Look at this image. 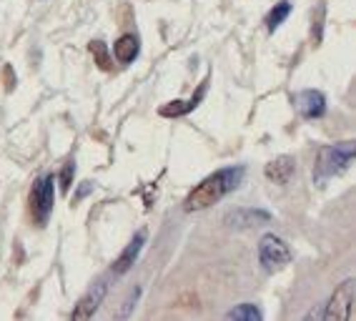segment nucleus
Masks as SVG:
<instances>
[{"instance_id":"9b49d317","label":"nucleus","mask_w":356,"mask_h":321,"mask_svg":"<svg viewBox=\"0 0 356 321\" xmlns=\"http://www.w3.org/2000/svg\"><path fill=\"white\" fill-rule=\"evenodd\" d=\"M138 53H140V43L136 35H121V38L113 43V58L118 60V63H134L136 58H138Z\"/></svg>"},{"instance_id":"dca6fc26","label":"nucleus","mask_w":356,"mask_h":321,"mask_svg":"<svg viewBox=\"0 0 356 321\" xmlns=\"http://www.w3.org/2000/svg\"><path fill=\"white\" fill-rule=\"evenodd\" d=\"M138 294H140V291L136 289V294L131 296V299H128V302H126V308H123V316H128V314H131V306H136V299H138Z\"/></svg>"},{"instance_id":"0eeeda50","label":"nucleus","mask_w":356,"mask_h":321,"mask_svg":"<svg viewBox=\"0 0 356 321\" xmlns=\"http://www.w3.org/2000/svg\"><path fill=\"white\" fill-rule=\"evenodd\" d=\"M106 294H108V283L106 281H96L93 286L88 289V294L83 296L81 302L76 304V308H73V319L76 321H86V319H93V314L98 311V306L103 304V299H106Z\"/></svg>"},{"instance_id":"1a4fd4ad","label":"nucleus","mask_w":356,"mask_h":321,"mask_svg":"<svg viewBox=\"0 0 356 321\" xmlns=\"http://www.w3.org/2000/svg\"><path fill=\"white\" fill-rule=\"evenodd\" d=\"M271 221V213L261 211V208H236L226 216V224L231 229H251V226H261Z\"/></svg>"},{"instance_id":"423d86ee","label":"nucleus","mask_w":356,"mask_h":321,"mask_svg":"<svg viewBox=\"0 0 356 321\" xmlns=\"http://www.w3.org/2000/svg\"><path fill=\"white\" fill-rule=\"evenodd\" d=\"M293 106L304 121H314V118H321L326 113V96L321 90L306 88L293 96Z\"/></svg>"},{"instance_id":"2eb2a0df","label":"nucleus","mask_w":356,"mask_h":321,"mask_svg":"<svg viewBox=\"0 0 356 321\" xmlns=\"http://www.w3.org/2000/svg\"><path fill=\"white\" fill-rule=\"evenodd\" d=\"M90 51H93V53L98 56V60H101L103 68L108 65V56H106V45H103L101 40H96V43H90Z\"/></svg>"},{"instance_id":"6e6552de","label":"nucleus","mask_w":356,"mask_h":321,"mask_svg":"<svg viewBox=\"0 0 356 321\" xmlns=\"http://www.w3.org/2000/svg\"><path fill=\"white\" fill-rule=\"evenodd\" d=\"M146 238H148L146 231H138L134 238H131V244H128L126 249L121 251V256L115 258V263H113V274H115V277H123L126 271H131V266L138 261L140 251H143V246H146Z\"/></svg>"},{"instance_id":"4468645a","label":"nucleus","mask_w":356,"mask_h":321,"mask_svg":"<svg viewBox=\"0 0 356 321\" xmlns=\"http://www.w3.org/2000/svg\"><path fill=\"white\" fill-rule=\"evenodd\" d=\"M73 179H76V163H73V160H68V163L63 166V171H60V176H58L63 193L70 191V183H73Z\"/></svg>"},{"instance_id":"9d476101","label":"nucleus","mask_w":356,"mask_h":321,"mask_svg":"<svg viewBox=\"0 0 356 321\" xmlns=\"http://www.w3.org/2000/svg\"><path fill=\"white\" fill-rule=\"evenodd\" d=\"M293 174H296V160H293V156H279V158H274L266 166V179H271L274 183H281V186L289 183Z\"/></svg>"},{"instance_id":"f257e3e1","label":"nucleus","mask_w":356,"mask_h":321,"mask_svg":"<svg viewBox=\"0 0 356 321\" xmlns=\"http://www.w3.org/2000/svg\"><path fill=\"white\" fill-rule=\"evenodd\" d=\"M243 174L246 168L243 166H229V168H218L211 176H206L196 188H191V193L186 196L184 201V211L193 213V211H204L209 206L218 204L221 199H226L231 191L241 186Z\"/></svg>"},{"instance_id":"f8f14e48","label":"nucleus","mask_w":356,"mask_h":321,"mask_svg":"<svg viewBox=\"0 0 356 321\" xmlns=\"http://www.w3.org/2000/svg\"><path fill=\"white\" fill-rule=\"evenodd\" d=\"M291 10H293V6L289 3V0H281V3H276L274 6V10L268 13V18H266V28H268V33H276L281 28V23L291 15Z\"/></svg>"},{"instance_id":"39448f33","label":"nucleus","mask_w":356,"mask_h":321,"mask_svg":"<svg viewBox=\"0 0 356 321\" xmlns=\"http://www.w3.org/2000/svg\"><path fill=\"white\" fill-rule=\"evenodd\" d=\"M56 183H58L56 176H43V179H38L33 183L31 208H33L35 221H38V226H45L48 219H51L53 204H56Z\"/></svg>"},{"instance_id":"f3484780","label":"nucleus","mask_w":356,"mask_h":321,"mask_svg":"<svg viewBox=\"0 0 356 321\" xmlns=\"http://www.w3.org/2000/svg\"><path fill=\"white\" fill-rule=\"evenodd\" d=\"M88 191H90V186H83L81 191H78V199H81V196H86V193H88Z\"/></svg>"},{"instance_id":"20e7f679","label":"nucleus","mask_w":356,"mask_h":321,"mask_svg":"<svg viewBox=\"0 0 356 321\" xmlns=\"http://www.w3.org/2000/svg\"><path fill=\"white\" fill-rule=\"evenodd\" d=\"M356 281L354 279H346V281L334 291L329 302L324 304V311H321V319L324 321H351L356 316Z\"/></svg>"},{"instance_id":"f03ea898","label":"nucleus","mask_w":356,"mask_h":321,"mask_svg":"<svg viewBox=\"0 0 356 321\" xmlns=\"http://www.w3.org/2000/svg\"><path fill=\"white\" fill-rule=\"evenodd\" d=\"M354 158H356L354 141H341V143H334V146L318 148V158H316V166H314L316 186H326L334 176H341L343 171H349Z\"/></svg>"},{"instance_id":"ddd939ff","label":"nucleus","mask_w":356,"mask_h":321,"mask_svg":"<svg viewBox=\"0 0 356 321\" xmlns=\"http://www.w3.org/2000/svg\"><path fill=\"white\" fill-rule=\"evenodd\" d=\"M226 319H231V321H261L264 319V314H261V308L254 306V304H238V306L231 308L229 314H226Z\"/></svg>"},{"instance_id":"7ed1b4c3","label":"nucleus","mask_w":356,"mask_h":321,"mask_svg":"<svg viewBox=\"0 0 356 321\" xmlns=\"http://www.w3.org/2000/svg\"><path fill=\"white\" fill-rule=\"evenodd\" d=\"M291 256H293L291 249H289V244L281 236H274V233L261 236V241H259V263H261V269L266 271V274H276V271L286 269L289 263H291Z\"/></svg>"}]
</instances>
